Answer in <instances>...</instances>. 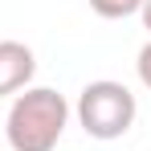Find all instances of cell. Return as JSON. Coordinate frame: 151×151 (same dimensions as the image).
Masks as SVG:
<instances>
[{"mask_svg": "<svg viewBox=\"0 0 151 151\" xmlns=\"http://www.w3.org/2000/svg\"><path fill=\"white\" fill-rule=\"evenodd\" d=\"M70 127V102L49 86H29L17 94L4 119V135L12 151H53Z\"/></svg>", "mask_w": 151, "mask_h": 151, "instance_id": "obj_1", "label": "cell"}, {"mask_svg": "<svg viewBox=\"0 0 151 151\" xmlns=\"http://www.w3.org/2000/svg\"><path fill=\"white\" fill-rule=\"evenodd\" d=\"M78 123L90 139H123L127 131L135 127V114H139V102L127 90L123 82H110V78H98V82H86L82 94H78Z\"/></svg>", "mask_w": 151, "mask_h": 151, "instance_id": "obj_2", "label": "cell"}, {"mask_svg": "<svg viewBox=\"0 0 151 151\" xmlns=\"http://www.w3.org/2000/svg\"><path fill=\"white\" fill-rule=\"evenodd\" d=\"M37 74V57L25 41H0V98H17Z\"/></svg>", "mask_w": 151, "mask_h": 151, "instance_id": "obj_3", "label": "cell"}, {"mask_svg": "<svg viewBox=\"0 0 151 151\" xmlns=\"http://www.w3.org/2000/svg\"><path fill=\"white\" fill-rule=\"evenodd\" d=\"M90 8L106 21H123V17H135L143 8V0H90Z\"/></svg>", "mask_w": 151, "mask_h": 151, "instance_id": "obj_4", "label": "cell"}, {"mask_svg": "<svg viewBox=\"0 0 151 151\" xmlns=\"http://www.w3.org/2000/svg\"><path fill=\"white\" fill-rule=\"evenodd\" d=\"M135 70H139V82H143V86L151 90V41L143 45V49H139V61H135Z\"/></svg>", "mask_w": 151, "mask_h": 151, "instance_id": "obj_5", "label": "cell"}, {"mask_svg": "<svg viewBox=\"0 0 151 151\" xmlns=\"http://www.w3.org/2000/svg\"><path fill=\"white\" fill-rule=\"evenodd\" d=\"M139 17H143V29H151V0H143V8H139Z\"/></svg>", "mask_w": 151, "mask_h": 151, "instance_id": "obj_6", "label": "cell"}]
</instances>
